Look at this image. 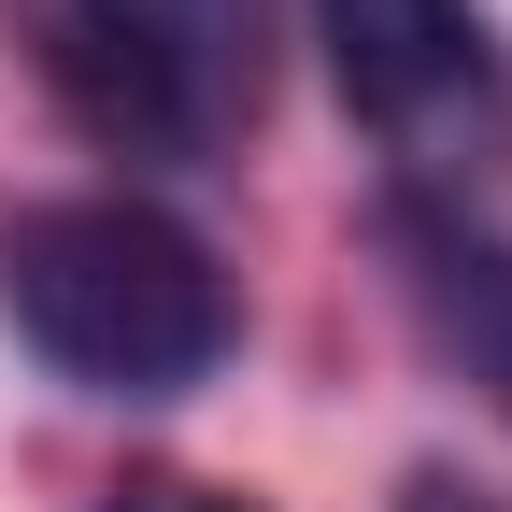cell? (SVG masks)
Wrapping results in <instances>:
<instances>
[{
  "label": "cell",
  "instance_id": "cell-6",
  "mask_svg": "<svg viewBox=\"0 0 512 512\" xmlns=\"http://www.w3.org/2000/svg\"><path fill=\"white\" fill-rule=\"evenodd\" d=\"M100 512H242V498H228V484H185V470H128Z\"/></svg>",
  "mask_w": 512,
  "mask_h": 512
},
{
  "label": "cell",
  "instance_id": "cell-1",
  "mask_svg": "<svg viewBox=\"0 0 512 512\" xmlns=\"http://www.w3.org/2000/svg\"><path fill=\"white\" fill-rule=\"evenodd\" d=\"M0 313L86 399H185L242 342V299L214 271V242L171 228L157 200H43V214H15L0 228Z\"/></svg>",
  "mask_w": 512,
  "mask_h": 512
},
{
  "label": "cell",
  "instance_id": "cell-4",
  "mask_svg": "<svg viewBox=\"0 0 512 512\" xmlns=\"http://www.w3.org/2000/svg\"><path fill=\"white\" fill-rule=\"evenodd\" d=\"M384 242H399V285L427 313V342L456 356L498 399V427H512V228H484L456 200H384Z\"/></svg>",
  "mask_w": 512,
  "mask_h": 512
},
{
  "label": "cell",
  "instance_id": "cell-5",
  "mask_svg": "<svg viewBox=\"0 0 512 512\" xmlns=\"http://www.w3.org/2000/svg\"><path fill=\"white\" fill-rule=\"evenodd\" d=\"M143 29L185 57L214 128H256V100H271V0H143Z\"/></svg>",
  "mask_w": 512,
  "mask_h": 512
},
{
  "label": "cell",
  "instance_id": "cell-7",
  "mask_svg": "<svg viewBox=\"0 0 512 512\" xmlns=\"http://www.w3.org/2000/svg\"><path fill=\"white\" fill-rule=\"evenodd\" d=\"M399 512H498V498H484V484H456V470H413V484H399Z\"/></svg>",
  "mask_w": 512,
  "mask_h": 512
},
{
  "label": "cell",
  "instance_id": "cell-2",
  "mask_svg": "<svg viewBox=\"0 0 512 512\" xmlns=\"http://www.w3.org/2000/svg\"><path fill=\"white\" fill-rule=\"evenodd\" d=\"M356 128L399 157V200H456L512 171V57L470 0H313Z\"/></svg>",
  "mask_w": 512,
  "mask_h": 512
},
{
  "label": "cell",
  "instance_id": "cell-3",
  "mask_svg": "<svg viewBox=\"0 0 512 512\" xmlns=\"http://www.w3.org/2000/svg\"><path fill=\"white\" fill-rule=\"evenodd\" d=\"M15 43H29V72H43V100L86 128V143H114V157H214L228 128H214V100L185 86V57L143 29V0H15Z\"/></svg>",
  "mask_w": 512,
  "mask_h": 512
}]
</instances>
